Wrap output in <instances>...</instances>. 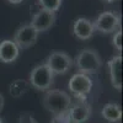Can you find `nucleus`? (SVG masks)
I'll return each mask as SVG.
<instances>
[{"mask_svg": "<svg viewBox=\"0 0 123 123\" xmlns=\"http://www.w3.org/2000/svg\"><path fill=\"white\" fill-rule=\"evenodd\" d=\"M42 105L54 117H58L68 113L69 107L71 106V96L68 95L65 91L50 89L44 92Z\"/></svg>", "mask_w": 123, "mask_h": 123, "instance_id": "nucleus-1", "label": "nucleus"}, {"mask_svg": "<svg viewBox=\"0 0 123 123\" xmlns=\"http://www.w3.org/2000/svg\"><path fill=\"white\" fill-rule=\"evenodd\" d=\"M73 63L78 69V73L92 75L100 71L102 67V59L97 50L92 48H85L75 57V60H73Z\"/></svg>", "mask_w": 123, "mask_h": 123, "instance_id": "nucleus-2", "label": "nucleus"}, {"mask_svg": "<svg viewBox=\"0 0 123 123\" xmlns=\"http://www.w3.org/2000/svg\"><path fill=\"white\" fill-rule=\"evenodd\" d=\"M28 84L38 91H48L54 84V74L46 63L37 64L30 73Z\"/></svg>", "mask_w": 123, "mask_h": 123, "instance_id": "nucleus-3", "label": "nucleus"}, {"mask_svg": "<svg viewBox=\"0 0 123 123\" xmlns=\"http://www.w3.org/2000/svg\"><path fill=\"white\" fill-rule=\"evenodd\" d=\"M95 31L110 35L121 30V15L116 11H104L92 21Z\"/></svg>", "mask_w": 123, "mask_h": 123, "instance_id": "nucleus-4", "label": "nucleus"}, {"mask_svg": "<svg viewBox=\"0 0 123 123\" xmlns=\"http://www.w3.org/2000/svg\"><path fill=\"white\" fill-rule=\"evenodd\" d=\"M92 85H94V83L89 75L76 73L69 80L68 87L71 94L76 98H79V101H86V96L91 92Z\"/></svg>", "mask_w": 123, "mask_h": 123, "instance_id": "nucleus-5", "label": "nucleus"}, {"mask_svg": "<svg viewBox=\"0 0 123 123\" xmlns=\"http://www.w3.org/2000/svg\"><path fill=\"white\" fill-rule=\"evenodd\" d=\"M46 64L52 70L54 75H64L73 67V59L65 52H52L48 58Z\"/></svg>", "mask_w": 123, "mask_h": 123, "instance_id": "nucleus-6", "label": "nucleus"}, {"mask_svg": "<svg viewBox=\"0 0 123 123\" xmlns=\"http://www.w3.org/2000/svg\"><path fill=\"white\" fill-rule=\"evenodd\" d=\"M38 35L39 33L37 32V30L28 22L21 25L15 31L12 41L20 49H27L37 42Z\"/></svg>", "mask_w": 123, "mask_h": 123, "instance_id": "nucleus-7", "label": "nucleus"}, {"mask_svg": "<svg viewBox=\"0 0 123 123\" xmlns=\"http://www.w3.org/2000/svg\"><path fill=\"white\" fill-rule=\"evenodd\" d=\"M55 21H57L55 12H50V11H47V10L39 9L36 14H33L30 24L37 30L38 33H41V32H46L49 28H52Z\"/></svg>", "mask_w": 123, "mask_h": 123, "instance_id": "nucleus-8", "label": "nucleus"}, {"mask_svg": "<svg viewBox=\"0 0 123 123\" xmlns=\"http://www.w3.org/2000/svg\"><path fill=\"white\" fill-rule=\"evenodd\" d=\"M92 113V106L87 101H79L69 107L68 118L70 123H84Z\"/></svg>", "mask_w": 123, "mask_h": 123, "instance_id": "nucleus-9", "label": "nucleus"}, {"mask_svg": "<svg viewBox=\"0 0 123 123\" xmlns=\"http://www.w3.org/2000/svg\"><path fill=\"white\" fill-rule=\"evenodd\" d=\"M73 35L81 41H86L91 38L95 33V27L91 20L86 17H78L73 24Z\"/></svg>", "mask_w": 123, "mask_h": 123, "instance_id": "nucleus-10", "label": "nucleus"}, {"mask_svg": "<svg viewBox=\"0 0 123 123\" xmlns=\"http://www.w3.org/2000/svg\"><path fill=\"white\" fill-rule=\"evenodd\" d=\"M108 74L112 86L117 91L122 90V55H113L108 62Z\"/></svg>", "mask_w": 123, "mask_h": 123, "instance_id": "nucleus-11", "label": "nucleus"}, {"mask_svg": "<svg viewBox=\"0 0 123 123\" xmlns=\"http://www.w3.org/2000/svg\"><path fill=\"white\" fill-rule=\"evenodd\" d=\"M20 48L11 39H4L0 42V62L5 64H11L18 58Z\"/></svg>", "mask_w": 123, "mask_h": 123, "instance_id": "nucleus-12", "label": "nucleus"}, {"mask_svg": "<svg viewBox=\"0 0 123 123\" xmlns=\"http://www.w3.org/2000/svg\"><path fill=\"white\" fill-rule=\"evenodd\" d=\"M101 116L107 122L116 123L122 119V108L118 104L115 102H108L101 110Z\"/></svg>", "mask_w": 123, "mask_h": 123, "instance_id": "nucleus-13", "label": "nucleus"}, {"mask_svg": "<svg viewBox=\"0 0 123 123\" xmlns=\"http://www.w3.org/2000/svg\"><path fill=\"white\" fill-rule=\"evenodd\" d=\"M28 89H30L28 81H26L24 79H17V80H14L9 85V94L14 98H20L28 91Z\"/></svg>", "mask_w": 123, "mask_h": 123, "instance_id": "nucleus-14", "label": "nucleus"}, {"mask_svg": "<svg viewBox=\"0 0 123 123\" xmlns=\"http://www.w3.org/2000/svg\"><path fill=\"white\" fill-rule=\"evenodd\" d=\"M63 0H37V4L39 6V9L42 10H47L50 12H55L60 9Z\"/></svg>", "mask_w": 123, "mask_h": 123, "instance_id": "nucleus-15", "label": "nucleus"}, {"mask_svg": "<svg viewBox=\"0 0 123 123\" xmlns=\"http://www.w3.org/2000/svg\"><path fill=\"white\" fill-rule=\"evenodd\" d=\"M122 37H123L122 30L116 31L113 37H112V46H113L118 52H122Z\"/></svg>", "mask_w": 123, "mask_h": 123, "instance_id": "nucleus-16", "label": "nucleus"}, {"mask_svg": "<svg viewBox=\"0 0 123 123\" xmlns=\"http://www.w3.org/2000/svg\"><path fill=\"white\" fill-rule=\"evenodd\" d=\"M17 123H38V122L35 119V117L31 115V113L26 112V113H22L21 116H20Z\"/></svg>", "mask_w": 123, "mask_h": 123, "instance_id": "nucleus-17", "label": "nucleus"}, {"mask_svg": "<svg viewBox=\"0 0 123 123\" xmlns=\"http://www.w3.org/2000/svg\"><path fill=\"white\" fill-rule=\"evenodd\" d=\"M4 105H5V98H4L3 94H0V113H1V112H3Z\"/></svg>", "mask_w": 123, "mask_h": 123, "instance_id": "nucleus-18", "label": "nucleus"}, {"mask_svg": "<svg viewBox=\"0 0 123 123\" xmlns=\"http://www.w3.org/2000/svg\"><path fill=\"white\" fill-rule=\"evenodd\" d=\"M22 1L24 0H7V3L12 4V5H18V4H21Z\"/></svg>", "mask_w": 123, "mask_h": 123, "instance_id": "nucleus-19", "label": "nucleus"}, {"mask_svg": "<svg viewBox=\"0 0 123 123\" xmlns=\"http://www.w3.org/2000/svg\"><path fill=\"white\" fill-rule=\"evenodd\" d=\"M102 3H106V4H112V3H115L117 1V0H101Z\"/></svg>", "mask_w": 123, "mask_h": 123, "instance_id": "nucleus-20", "label": "nucleus"}, {"mask_svg": "<svg viewBox=\"0 0 123 123\" xmlns=\"http://www.w3.org/2000/svg\"><path fill=\"white\" fill-rule=\"evenodd\" d=\"M0 123H4V121H3V118L0 117Z\"/></svg>", "mask_w": 123, "mask_h": 123, "instance_id": "nucleus-21", "label": "nucleus"}]
</instances>
